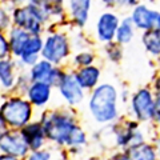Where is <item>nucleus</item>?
Listing matches in <instances>:
<instances>
[{"mask_svg": "<svg viewBox=\"0 0 160 160\" xmlns=\"http://www.w3.org/2000/svg\"><path fill=\"white\" fill-rule=\"evenodd\" d=\"M39 120L48 143H52L56 148H66L69 133L78 124L75 115L69 109H46L40 113Z\"/></svg>", "mask_w": 160, "mask_h": 160, "instance_id": "obj_1", "label": "nucleus"}, {"mask_svg": "<svg viewBox=\"0 0 160 160\" xmlns=\"http://www.w3.org/2000/svg\"><path fill=\"white\" fill-rule=\"evenodd\" d=\"M88 109L95 122L106 124L118 118V91L112 84L104 83L93 88Z\"/></svg>", "mask_w": 160, "mask_h": 160, "instance_id": "obj_2", "label": "nucleus"}, {"mask_svg": "<svg viewBox=\"0 0 160 160\" xmlns=\"http://www.w3.org/2000/svg\"><path fill=\"white\" fill-rule=\"evenodd\" d=\"M35 108L31 103L16 93L4 95L0 104V118L9 129H22L29 122L33 120Z\"/></svg>", "mask_w": 160, "mask_h": 160, "instance_id": "obj_3", "label": "nucleus"}, {"mask_svg": "<svg viewBox=\"0 0 160 160\" xmlns=\"http://www.w3.org/2000/svg\"><path fill=\"white\" fill-rule=\"evenodd\" d=\"M48 11L46 7H36L32 4L15 7L11 11L12 26L27 31L29 35H42L46 31V26L49 23Z\"/></svg>", "mask_w": 160, "mask_h": 160, "instance_id": "obj_4", "label": "nucleus"}, {"mask_svg": "<svg viewBox=\"0 0 160 160\" xmlns=\"http://www.w3.org/2000/svg\"><path fill=\"white\" fill-rule=\"evenodd\" d=\"M71 55L69 38L64 32L51 31L43 42L42 59L48 60L53 66L60 67Z\"/></svg>", "mask_w": 160, "mask_h": 160, "instance_id": "obj_5", "label": "nucleus"}, {"mask_svg": "<svg viewBox=\"0 0 160 160\" xmlns=\"http://www.w3.org/2000/svg\"><path fill=\"white\" fill-rule=\"evenodd\" d=\"M27 71L29 78H31V82H43L49 84L53 88H56L64 73V69L62 67L53 66L48 60L42 58L29 68H27Z\"/></svg>", "mask_w": 160, "mask_h": 160, "instance_id": "obj_6", "label": "nucleus"}, {"mask_svg": "<svg viewBox=\"0 0 160 160\" xmlns=\"http://www.w3.org/2000/svg\"><path fill=\"white\" fill-rule=\"evenodd\" d=\"M56 89L62 99L66 102L69 107H75L83 103L84 100V89L80 87L78 83L75 73L72 71H64L59 84L56 86Z\"/></svg>", "mask_w": 160, "mask_h": 160, "instance_id": "obj_7", "label": "nucleus"}, {"mask_svg": "<svg viewBox=\"0 0 160 160\" xmlns=\"http://www.w3.org/2000/svg\"><path fill=\"white\" fill-rule=\"evenodd\" d=\"M0 153L11 155V156L26 159L29 153V148L20 133V129H9L7 128L0 135Z\"/></svg>", "mask_w": 160, "mask_h": 160, "instance_id": "obj_8", "label": "nucleus"}, {"mask_svg": "<svg viewBox=\"0 0 160 160\" xmlns=\"http://www.w3.org/2000/svg\"><path fill=\"white\" fill-rule=\"evenodd\" d=\"M131 109L139 122H149L155 113V98L148 88H140L132 95Z\"/></svg>", "mask_w": 160, "mask_h": 160, "instance_id": "obj_9", "label": "nucleus"}, {"mask_svg": "<svg viewBox=\"0 0 160 160\" xmlns=\"http://www.w3.org/2000/svg\"><path fill=\"white\" fill-rule=\"evenodd\" d=\"M131 20L135 28L143 29V31H159L160 29V12L151 9L146 4H138L135 6L131 13Z\"/></svg>", "mask_w": 160, "mask_h": 160, "instance_id": "obj_10", "label": "nucleus"}, {"mask_svg": "<svg viewBox=\"0 0 160 160\" xmlns=\"http://www.w3.org/2000/svg\"><path fill=\"white\" fill-rule=\"evenodd\" d=\"M20 133H22L29 151H38V149L46 148L48 144L46 132H44V128L39 119L32 120L27 126H24L20 129Z\"/></svg>", "mask_w": 160, "mask_h": 160, "instance_id": "obj_11", "label": "nucleus"}, {"mask_svg": "<svg viewBox=\"0 0 160 160\" xmlns=\"http://www.w3.org/2000/svg\"><path fill=\"white\" fill-rule=\"evenodd\" d=\"M52 92L53 87H51L49 84L43 82H31L24 98L31 103L33 108L44 109L51 102Z\"/></svg>", "mask_w": 160, "mask_h": 160, "instance_id": "obj_12", "label": "nucleus"}, {"mask_svg": "<svg viewBox=\"0 0 160 160\" xmlns=\"http://www.w3.org/2000/svg\"><path fill=\"white\" fill-rule=\"evenodd\" d=\"M18 60L9 56L0 60V91L4 95L13 93L15 83H16L18 73L20 71Z\"/></svg>", "mask_w": 160, "mask_h": 160, "instance_id": "obj_13", "label": "nucleus"}, {"mask_svg": "<svg viewBox=\"0 0 160 160\" xmlns=\"http://www.w3.org/2000/svg\"><path fill=\"white\" fill-rule=\"evenodd\" d=\"M43 42H44V38L42 35H31V38L28 39L22 53H20V56L16 59L20 68L27 69L42 58Z\"/></svg>", "mask_w": 160, "mask_h": 160, "instance_id": "obj_14", "label": "nucleus"}, {"mask_svg": "<svg viewBox=\"0 0 160 160\" xmlns=\"http://www.w3.org/2000/svg\"><path fill=\"white\" fill-rule=\"evenodd\" d=\"M120 20L116 13L113 12H104L99 16L96 22V36L99 42L102 43H111L115 39Z\"/></svg>", "mask_w": 160, "mask_h": 160, "instance_id": "obj_15", "label": "nucleus"}, {"mask_svg": "<svg viewBox=\"0 0 160 160\" xmlns=\"http://www.w3.org/2000/svg\"><path fill=\"white\" fill-rule=\"evenodd\" d=\"M92 0H67V11L72 23L78 27H84L88 22Z\"/></svg>", "mask_w": 160, "mask_h": 160, "instance_id": "obj_16", "label": "nucleus"}, {"mask_svg": "<svg viewBox=\"0 0 160 160\" xmlns=\"http://www.w3.org/2000/svg\"><path fill=\"white\" fill-rule=\"evenodd\" d=\"M7 35V39H8V44H9V49H11V56L13 59H18L22 53L24 46L26 43L28 42V39L31 38L27 31L19 28V27H15L12 26L11 28L6 32Z\"/></svg>", "mask_w": 160, "mask_h": 160, "instance_id": "obj_17", "label": "nucleus"}, {"mask_svg": "<svg viewBox=\"0 0 160 160\" xmlns=\"http://www.w3.org/2000/svg\"><path fill=\"white\" fill-rule=\"evenodd\" d=\"M75 78H76L78 83L83 89H93L98 87L99 79H100V69L95 66H87L82 67L78 71H75Z\"/></svg>", "mask_w": 160, "mask_h": 160, "instance_id": "obj_18", "label": "nucleus"}, {"mask_svg": "<svg viewBox=\"0 0 160 160\" xmlns=\"http://www.w3.org/2000/svg\"><path fill=\"white\" fill-rule=\"evenodd\" d=\"M128 155L131 160H158L156 149L152 144L148 143H139L136 146L128 148Z\"/></svg>", "mask_w": 160, "mask_h": 160, "instance_id": "obj_19", "label": "nucleus"}, {"mask_svg": "<svg viewBox=\"0 0 160 160\" xmlns=\"http://www.w3.org/2000/svg\"><path fill=\"white\" fill-rule=\"evenodd\" d=\"M135 36V26L132 23L131 18H124L122 22L119 23L116 35H115V39H116L118 44H127L129 43Z\"/></svg>", "mask_w": 160, "mask_h": 160, "instance_id": "obj_20", "label": "nucleus"}, {"mask_svg": "<svg viewBox=\"0 0 160 160\" xmlns=\"http://www.w3.org/2000/svg\"><path fill=\"white\" fill-rule=\"evenodd\" d=\"M142 42L143 46L147 51L153 55V56H159L160 55V29L159 31H144L143 36H142Z\"/></svg>", "mask_w": 160, "mask_h": 160, "instance_id": "obj_21", "label": "nucleus"}, {"mask_svg": "<svg viewBox=\"0 0 160 160\" xmlns=\"http://www.w3.org/2000/svg\"><path fill=\"white\" fill-rule=\"evenodd\" d=\"M31 84V78L28 75L27 69H20L16 78V83H15V88H13V93L24 96L27 92V89Z\"/></svg>", "mask_w": 160, "mask_h": 160, "instance_id": "obj_22", "label": "nucleus"}, {"mask_svg": "<svg viewBox=\"0 0 160 160\" xmlns=\"http://www.w3.org/2000/svg\"><path fill=\"white\" fill-rule=\"evenodd\" d=\"M55 153L52 148H42L38 151H29L24 160H53Z\"/></svg>", "mask_w": 160, "mask_h": 160, "instance_id": "obj_23", "label": "nucleus"}, {"mask_svg": "<svg viewBox=\"0 0 160 160\" xmlns=\"http://www.w3.org/2000/svg\"><path fill=\"white\" fill-rule=\"evenodd\" d=\"M93 60H95V59H93V55H92L91 52L82 51V52H79L78 55H75L73 63H75V66H78L79 68H82V67L92 66Z\"/></svg>", "mask_w": 160, "mask_h": 160, "instance_id": "obj_24", "label": "nucleus"}, {"mask_svg": "<svg viewBox=\"0 0 160 160\" xmlns=\"http://www.w3.org/2000/svg\"><path fill=\"white\" fill-rule=\"evenodd\" d=\"M11 27H12L11 12L7 11V9L0 4V32H7Z\"/></svg>", "mask_w": 160, "mask_h": 160, "instance_id": "obj_25", "label": "nucleus"}, {"mask_svg": "<svg viewBox=\"0 0 160 160\" xmlns=\"http://www.w3.org/2000/svg\"><path fill=\"white\" fill-rule=\"evenodd\" d=\"M11 56V49H9L8 39L6 32H0V60L7 59Z\"/></svg>", "mask_w": 160, "mask_h": 160, "instance_id": "obj_26", "label": "nucleus"}, {"mask_svg": "<svg viewBox=\"0 0 160 160\" xmlns=\"http://www.w3.org/2000/svg\"><path fill=\"white\" fill-rule=\"evenodd\" d=\"M120 44H115V43H108V46H107V55H108V58L113 60V62H118V60H120V58H122V48L119 47Z\"/></svg>", "mask_w": 160, "mask_h": 160, "instance_id": "obj_27", "label": "nucleus"}, {"mask_svg": "<svg viewBox=\"0 0 160 160\" xmlns=\"http://www.w3.org/2000/svg\"><path fill=\"white\" fill-rule=\"evenodd\" d=\"M107 7H133L138 6L139 0H102Z\"/></svg>", "mask_w": 160, "mask_h": 160, "instance_id": "obj_28", "label": "nucleus"}, {"mask_svg": "<svg viewBox=\"0 0 160 160\" xmlns=\"http://www.w3.org/2000/svg\"><path fill=\"white\" fill-rule=\"evenodd\" d=\"M153 119H156V122L160 124V98H155V113Z\"/></svg>", "mask_w": 160, "mask_h": 160, "instance_id": "obj_29", "label": "nucleus"}, {"mask_svg": "<svg viewBox=\"0 0 160 160\" xmlns=\"http://www.w3.org/2000/svg\"><path fill=\"white\" fill-rule=\"evenodd\" d=\"M49 0H27L28 4H32V6L36 7H47Z\"/></svg>", "mask_w": 160, "mask_h": 160, "instance_id": "obj_30", "label": "nucleus"}, {"mask_svg": "<svg viewBox=\"0 0 160 160\" xmlns=\"http://www.w3.org/2000/svg\"><path fill=\"white\" fill-rule=\"evenodd\" d=\"M111 160H131V158H129V155L126 152H120V153L113 155Z\"/></svg>", "mask_w": 160, "mask_h": 160, "instance_id": "obj_31", "label": "nucleus"}, {"mask_svg": "<svg viewBox=\"0 0 160 160\" xmlns=\"http://www.w3.org/2000/svg\"><path fill=\"white\" fill-rule=\"evenodd\" d=\"M153 89L156 93V98H160V78L156 79V82L153 83Z\"/></svg>", "mask_w": 160, "mask_h": 160, "instance_id": "obj_32", "label": "nucleus"}, {"mask_svg": "<svg viewBox=\"0 0 160 160\" xmlns=\"http://www.w3.org/2000/svg\"><path fill=\"white\" fill-rule=\"evenodd\" d=\"M0 160H23V159L15 158V156H11V155H6V153H0Z\"/></svg>", "mask_w": 160, "mask_h": 160, "instance_id": "obj_33", "label": "nucleus"}, {"mask_svg": "<svg viewBox=\"0 0 160 160\" xmlns=\"http://www.w3.org/2000/svg\"><path fill=\"white\" fill-rule=\"evenodd\" d=\"M7 129V127H6V124H4V122L2 120V118H0V135H2L4 131Z\"/></svg>", "mask_w": 160, "mask_h": 160, "instance_id": "obj_34", "label": "nucleus"}, {"mask_svg": "<svg viewBox=\"0 0 160 160\" xmlns=\"http://www.w3.org/2000/svg\"><path fill=\"white\" fill-rule=\"evenodd\" d=\"M156 155H158V160H160V139L158 140V146H156Z\"/></svg>", "mask_w": 160, "mask_h": 160, "instance_id": "obj_35", "label": "nucleus"}, {"mask_svg": "<svg viewBox=\"0 0 160 160\" xmlns=\"http://www.w3.org/2000/svg\"><path fill=\"white\" fill-rule=\"evenodd\" d=\"M3 99H4V93L0 91V104H2V102H3Z\"/></svg>", "mask_w": 160, "mask_h": 160, "instance_id": "obj_36", "label": "nucleus"}, {"mask_svg": "<svg viewBox=\"0 0 160 160\" xmlns=\"http://www.w3.org/2000/svg\"><path fill=\"white\" fill-rule=\"evenodd\" d=\"M147 2H155V0H147Z\"/></svg>", "mask_w": 160, "mask_h": 160, "instance_id": "obj_37", "label": "nucleus"}]
</instances>
